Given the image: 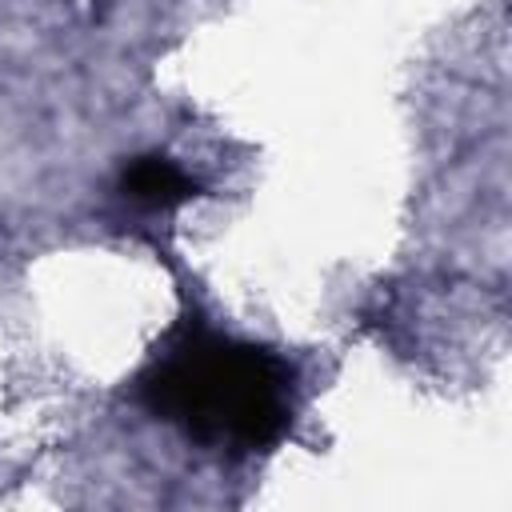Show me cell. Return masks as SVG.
<instances>
[{
	"mask_svg": "<svg viewBox=\"0 0 512 512\" xmlns=\"http://www.w3.org/2000/svg\"><path fill=\"white\" fill-rule=\"evenodd\" d=\"M116 192L124 204L132 208H144V212H172L188 200L200 196V184L188 168H180L172 156L164 152H144V156H132L124 168H120V180H116Z\"/></svg>",
	"mask_w": 512,
	"mask_h": 512,
	"instance_id": "2",
	"label": "cell"
},
{
	"mask_svg": "<svg viewBox=\"0 0 512 512\" xmlns=\"http://www.w3.org/2000/svg\"><path fill=\"white\" fill-rule=\"evenodd\" d=\"M140 404L188 444L216 456L272 452L296 420L300 372L264 344L180 324L164 336L136 380Z\"/></svg>",
	"mask_w": 512,
	"mask_h": 512,
	"instance_id": "1",
	"label": "cell"
}]
</instances>
